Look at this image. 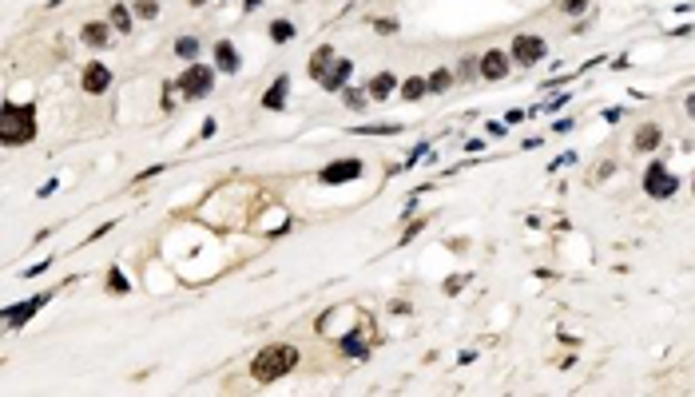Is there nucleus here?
<instances>
[{
  "label": "nucleus",
  "instance_id": "f257e3e1",
  "mask_svg": "<svg viewBox=\"0 0 695 397\" xmlns=\"http://www.w3.org/2000/svg\"><path fill=\"white\" fill-rule=\"evenodd\" d=\"M294 365H298V349L294 346H286V342L283 346H267V349H258V358L251 362V378L270 385V381H283Z\"/></svg>",
  "mask_w": 695,
  "mask_h": 397
},
{
  "label": "nucleus",
  "instance_id": "f03ea898",
  "mask_svg": "<svg viewBox=\"0 0 695 397\" xmlns=\"http://www.w3.org/2000/svg\"><path fill=\"white\" fill-rule=\"evenodd\" d=\"M0 139L8 147L36 139V111H32V104H0Z\"/></svg>",
  "mask_w": 695,
  "mask_h": 397
},
{
  "label": "nucleus",
  "instance_id": "7ed1b4c3",
  "mask_svg": "<svg viewBox=\"0 0 695 397\" xmlns=\"http://www.w3.org/2000/svg\"><path fill=\"white\" fill-rule=\"evenodd\" d=\"M211 88H215V72L207 64H187V72L179 76L183 99H203V95H211Z\"/></svg>",
  "mask_w": 695,
  "mask_h": 397
},
{
  "label": "nucleus",
  "instance_id": "20e7f679",
  "mask_svg": "<svg viewBox=\"0 0 695 397\" xmlns=\"http://www.w3.org/2000/svg\"><path fill=\"white\" fill-rule=\"evenodd\" d=\"M644 191L651 199H667V195H676V175L664 171V163H651L648 175H644Z\"/></svg>",
  "mask_w": 695,
  "mask_h": 397
},
{
  "label": "nucleus",
  "instance_id": "39448f33",
  "mask_svg": "<svg viewBox=\"0 0 695 397\" xmlns=\"http://www.w3.org/2000/svg\"><path fill=\"white\" fill-rule=\"evenodd\" d=\"M350 72H354V64L350 60H326V68L322 72H314V79L322 84V88H330V92H342L346 88V79H350Z\"/></svg>",
  "mask_w": 695,
  "mask_h": 397
},
{
  "label": "nucleus",
  "instance_id": "423d86ee",
  "mask_svg": "<svg viewBox=\"0 0 695 397\" xmlns=\"http://www.w3.org/2000/svg\"><path fill=\"white\" fill-rule=\"evenodd\" d=\"M358 175H362V163H358V159H334V163L322 167L318 179H322L326 187H334V183H350V179H358Z\"/></svg>",
  "mask_w": 695,
  "mask_h": 397
},
{
  "label": "nucleus",
  "instance_id": "0eeeda50",
  "mask_svg": "<svg viewBox=\"0 0 695 397\" xmlns=\"http://www.w3.org/2000/svg\"><path fill=\"white\" fill-rule=\"evenodd\" d=\"M544 40L540 36H529V32H521L517 40H513V60L517 64H537V60H544Z\"/></svg>",
  "mask_w": 695,
  "mask_h": 397
},
{
  "label": "nucleus",
  "instance_id": "6e6552de",
  "mask_svg": "<svg viewBox=\"0 0 695 397\" xmlns=\"http://www.w3.org/2000/svg\"><path fill=\"white\" fill-rule=\"evenodd\" d=\"M108 84H111V72L104 68V64H88V72H84V92H108Z\"/></svg>",
  "mask_w": 695,
  "mask_h": 397
},
{
  "label": "nucleus",
  "instance_id": "1a4fd4ad",
  "mask_svg": "<svg viewBox=\"0 0 695 397\" xmlns=\"http://www.w3.org/2000/svg\"><path fill=\"white\" fill-rule=\"evenodd\" d=\"M44 302H48V294H40V298H32V302H20V306H8V310H4L8 326H24V322H28V318L44 306Z\"/></svg>",
  "mask_w": 695,
  "mask_h": 397
},
{
  "label": "nucleus",
  "instance_id": "9d476101",
  "mask_svg": "<svg viewBox=\"0 0 695 397\" xmlns=\"http://www.w3.org/2000/svg\"><path fill=\"white\" fill-rule=\"evenodd\" d=\"M286 92H290V76H278L274 84L267 88V95H263V108L267 111H278L286 104Z\"/></svg>",
  "mask_w": 695,
  "mask_h": 397
},
{
  "label": "nucleus",
  "instance_id": "9b49d317",
  "mask_svg": "<svg viewBox=\"0 0 695 397\" xmlns=\"http://www.w3.org/2000/svg\"><path fill=\"white\" fill-rule=\"evenodd\" d=\"M215 64H219L227 76H235V72H238V52H235L231 40H219V44H215Z\"/></svg>",
  "mask_w": 695,
  "mask_h": 397
},
{
  "label": "nucleus",
  "instance_id": "f8f14e48",
  "mask_svg": "<svg viewBox=\"0 0 695 397\" xmlns=\"http://www.w3.org/2000/svg\"><path fill=\"white\" fill-rule=\"evenodd\" d=\"M505 72H508L505 52H485V60H481V76H485V79H501Z\"/></svg>",
  "mask_w": 695,
  "mask_h": 397
},
{
  "label": "nucleus",
  "instance_id": "ddd939ff",
  "mask_svg": "<svg viewBox=\"0 0 695 397\" xmlns=\"http://www.w3.org/2000/svg\"><path fill=\"white\" fill-rule=\"evenodd\" d=\"M394 88H397V79L390 76V72H378V76L370 79V88H365V92H370V99H378V104H381V99H390Z\"/></svg>",
  "mask_w": 695,
  "mask_h": 397
},
{
  "label": "nucleus",
  "instance_id": "4468645a",
  "mask_svg": "<svg viewBox=\"0 0 695 397\" xmlns=\"http://www.w3.org/2000/svg\"><path fill=\"white\" fill-rule=\"evenodd\" d=\"M660 147V127L656 124H644L636 131V151H656Z\"/></svg>",
  "mask_w": 695,
  "mask_h": 397
},
{
  "label": "nucleus",
  "instance_id": "2eb2a0df",
  "mask_svg": "<svg viewBox=\"0 0 695 397\" xmlns=\"http://www.w3.org/2000/svg\"><path fill=\"white\" fill-rule=\"evenodd\" d=\"M108 40H111V28H108V24H95V20H92V24H84V44L104 48Z\"/></svg>",
  "mask_w": 695,
  "mask_h": 397
},
{
  "label": "nucleus",
  "instance_id": "dca6fc26",
  "mask_svg": "<svg viewBox=\"0 0 695 397\" xmlns=\"http://www.w3.org/2000/svg\"><path fill=\"white\" fill-rule=\"evenodd\" d=\"M426 92H429V84L421 76H410L401 84V95H406V99H426Z\"/></svg>",
  "mask_w": 695,
  "mask_h": 397
},
{
  "label": "nucleus",
  "instance_id": "f3484780",
  "mask_svg": "<svg viewBox=\"0 0 695 397\" xmlns=\"http://www.w3.org/2000/svg\"><path fill=\"white\" fill-rule=\"evenodd\" d=\"M270 40H274V44L294 40V24H290V20H274V24H270Z\"/></svg>",
  "mask_w": 695,
  "mask_h": 397
},
{
  "label": "nucleus",
  "instance_id": "a211bd4d",
  "mask_svg": "<svg viewBox=\"0 0 695 397\" xmlns=\"http://www.w3.org/2000/svg\"><path fill=\"white\" fill-rule=\"evenodd\" d=\"M111 28L115 32H131V12L124 4H111Z\"/></svg>",
  "mask_w": 695,
  "mask_h": 397
},
{
  "label": "nucleus",
  "instance_id": "6ab92c4d",
  "mask_svg": "<svg viewBox=\"0 0 695 397\" xmlns=\"http://www.w3.org/2000/svg\"><path fill=\"white\" fill-rule=\"evenodd\" d=\"M175 52H179L183 60H195V56H199V40H195V36H183V40L175 44Z\"/></svg>",
  "mask_w": 695,
  "mask_h": 397
},
{
  "label": "nucleus",
  "instance_id": "aec40b11",
  "mask_svg": "<svg viewBox=\"0 0 695 397\" xmlns=\"http://www.w3.org/2000/svg\"><path fill=\"white\" fill-rule=\"evenodd\" d=\"M426 84H429V92H445V88H449V84H453V76H449V72H445V68H437V72H433V76H429V79H426Z\"/></svg>",
  "mask_w": 695,
  "mask_h": 397
},
{
  "label": "nucleus",
  "instance_id": "412c9836",
  "mask_svg": "<svg viewBox=\"0 0 695 397\" xmlns=\"http://www.w3.org/2000/svg\"><path fill=\"white\" fill-rule=\"evenodd\" d=\"M342 349H346L350 358H365V342L358 338V333H350V338H342Z\"/></svg>",
  "mask_w": 695,
  "mask_h": 397
},
{
  "label": "nucleus",
  "instance_id": "4be33fe9",
  "mask_svg": "<svg viewBox=\"0 0 695 397\" xmlns=\"http://www.w3.org/2000/svg\"><path fill=\"white\" fill-rule=\"evenodd\" d=\"M108 290H111V294H127V290H131V286H127V278H124V274H120L115 267H111V274H108Z\"/></svg>",
  "mask_w": 695,
  "mask_h": 397
},
{
  "label": "nucleus",
  "instance_id": "5701e85b",
  "mask_svg": "<svg viewBox=\"0 0 695 397\" xmlns=\"http://www.w3.org/2000/svg\"><path fill=\"white\" fill-rule=\"evenodd\" d=\"M365 95H370V92H358V88H346V104H350L354 111H365V104H370Z\"/></svg>",
  "mask_w": 695,
  "mask_h": 397
},
{
  "label": "nucleus",
  "instance_id": "b1692460",
  "mask_svg": "<svg viewBox=\"0 0 695 397\" xmlns=\"http://www.w3.org/2000/svg\"><path fill=\"white\" fill-rule=\"evenodd\" d=\"M135 12L143 16V20H155V12H159V4L155 0H135Z\"/></svg>",
  "mask_w": 695,
  "mask_h": 397
},
{
  "label": "nucleus",
  "instance_id": "393cba45",
  "mask_svg": "<svg viewBox=\"0 0 695 397\" xmlns=\"http://www.w3.org/2000/svg\"><path fill=\"white\" fill-rule=\"evenodd\" d=\"M588 4H592V0H564L560 8H564V12H569V16H580V12H584V8H588Z\"/></svg>",
  "mask_w": 695,
  "mask_h": 397
},
{
  "label": "nucleus",
  "instance_id": "a878e982",
  "mask_svg": "<svg viewBox=\"0 0 695 397\" xmlns=\"http://www.w3.org/2000/svg\"><path fill=\"white\" fill-rule=\"evenodd\" d=\"M374 28H378V32H385V36H390V32H397V20H374Z\"/></svg>",
  "mask_w": 695,
  "mask_h": 397
},
{
  "label": "nucleus",
  "instance_id": "bb28decb",
  "mask_svg": "<svg viewBox=\"0 0 695 397\" xmlns=\"http://www.w3.org/2000/svg\"><path fill=\"white\" fill-rule=\"evenodd\" d=\"M52 191H56V179H48V183H44V187H40V191H36V195H40V199H48Z\"/></svg>",
  "mask_w": 695,
  "mask_h": 397
},
{
  "label": "nucleus",
  "instance_id": "cd10ccee",
  "mask_svg": "<svg viewBox=\"0 0 695 397\" xmlns=\"http://www.w3.org/2000/svg\"><path fill=\"white\" fill-rule=\"evenodd\" d=\"M258 4H263V0H242V8H247V12H254Z\"/></svg>",
  "mask_w": 695,
  "mask_h": 397
},
{
  "label": "nucleus",
  "instance_id": "c85d7f7f",
  "mask_svg": "<svg viewBox=\"0 0 695 397\" xmlns=\"http://www.w3.org/2000/svg\"><path fill=\"white\" fill-rule=\"evenodd\" d=\"M687 111H692V115H695V95H687Z\"/></svg>",
  "mask_w": 695,
  "mask_h": 397
},
{
  "label": "nucleus",
  "instance_id": "c756f323",
  "mask_svg": "<svg viewBox=\"0 0 695 397\" xmlns=\"http://www.w3.org/2000/svg\"><path fill=\"white\" fill-rule=\"evenodd\" d=\"M692 183H695V179H692Z\"/></svg>",
  "mask_w": 695,
  "mask_h": 397
}]
</instances>
